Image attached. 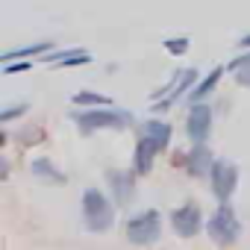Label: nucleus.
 <instances>
[{
  "label": "nucleus",
  "instance_id": "nucleus-18",
  "mask_svg": "<svg viewBox=\"0 0 250 250\" xmlns=\"http://www.w3.org/2000/svg\"><path fill=\"white\" fill-rule=\"evenodd\" d=\"M162 44H165V50H168V53H174V56H183V53L188 50L191 39H186V36H177V39H165Z\"/></svg>",
  "mask_w": 250,
  "mask_h": 250
},
{
  "label": "nucleus",
  "instance_id": "nucleus-12",
  "mask_svg": "<svg viewBox=\"0 0 250 250\" xmlns=\"http://www.w3.org/2000/svg\"><path fill=\"white\" fill-rule=\"evenodd\" d=\"M156 153H159V147L150 142V139H139V145H136V174H147L150 168H153V159H156Z\"/></svg>",
  "mask_w": 250,
  "mask_h": 250
},
{
  "label": "nucleus",
  "instance_id": "nucleus-16",
  "mask_svg": "<svg viewBox=\"0 0 250 250\" xmlns=\"http://www.w3.org/2000/svg\"><path fill=\"white\" fill-rule=\"evenodd\" d=\"M74 103L77 106H103V109H109L112 106V97L97 94V91H80V94H74Z\"/></svg>",
  "mask_w": 250,
  "mask_h": 250
},
{
  "label": "nucleus",
  "instance_id": "nucleus-19",
  "mask_svg": "<svg viewBox=\"0 0 250 250\" xmlns=\"http://www.w3.org/2000/svg\"><path fill=\"white\" fill-rule=\"evenodd\" d=\"M27 109H30L27 103H15V106H9V109H3V112H0V121L6 124V121H12V118H21Z\"/></svg>",
  "mask_w": 250,
  "mask_h": 250
},
{
  "label": "nucleus",
  "instance_id": "nucleus-23",
  "mask_svg": "<svg viewBox=\"0 0 250 250\" xmlns=\"http://www.w3.org/2000/svg\"><path fill=\"white\" fill-rule=\"evenodd\" d=\"M238 44H241V47H247V50H250V33H247V36H241V39H238Z\"/></svg>",
  "mask_w": 250,
  "mask_h": 250
},
{
  "label": "nucleus",
  "instance_id": "nucleus-4",
  "mask_svg": "<svg viewBox=\"0 0 250 250\" xmlns=\"http://www.w3.org/2000/svg\"><path fill=\"white\" fill-rule=\"evenodd\" d=\"M159 235H162V218H159L156 209H145V212L133 215L130 224H127V238L133 244H139V247L156 244Z\"/></svg>",
  "mask_w": 250,
  "mask_h": 250
},
{
  "label": "nucleus",
  "instance_id": "nucleus-15",
  "mask_svg": "<svg viewBox=\"0 0 250 250\" xmlns=\"http://www.w3.org/2000/svg\"><path fill=\"white\" fill-rule=\"evenodd\" d=\"M50 50V42H39V44H27V47H18V50H6L0 56V62H12V59H24V56H39V53H47Z\"/></svg>",
  "mask_w": 250,
  "mask_h": 250
},
{
  "label": "nucleus",
  "instance_id": "nucleus-21",
  "mask_svg": "<svg viewBox=\"0 0 250 250\" xmlns=\"http://www.w3.org/2000/svg\"><path fill=\"white\" fill-rule=\"evenodd\" d=\"M30 68H33V62H15V65H6L3 74H21V71H30Z\"/></svg>",
  "mask_w": 250,
  "mask_h": 250
},
{
  "label": "nucleus",
  "instance_id": "nucleus-14",
  "mask_svg": "<svg viewBox=\"0 0 250 250\" xmlns=\"http://www.w3.org/2000/svg\"><path fill=\"white\" fill-rule=\"evenodd\" d=\"M50 62H56L59 68H80V65H88L91 56L85 50H62V53H53Z\"/></svg>",
  "mask_w": 250,
  "mask_h": 250
},
{
  "label": "nucleus",
  "instance_id": "nucleus-20",
  "mask_svg": "<svg viewBox=\"0 0 250 250\" xmlns=\"http://www.w3.org/2000/svg\"><path fill=\"white\" fill-rule=\"evenodd\" d=\"M241 68H250V50L247 53H241V56H235L232 62H229V71L235 74V71H241Z\"/></svg>",
  "mask_w": 250,
  "mask_h": 250
},
{
  "label": "nucleus",
  "instance_id": "nucleus-3",
  "mask_svg": "<svg viewBox=\"0 0 250 250\" xmlns=\"http://www.w3.org/2000/svg\"><path fill=\"white\" fill-rule=\"evenodd\" d=\"M206 232H209V238H212L215 244H221V247H229V244L238 241L241 224H238V218H235V212H232L229 203H221V206L215 209V215H212L209 224H206Z\"/></svg>",
  "mask_w": 250,
  "mask_h": 250
},
{
  "label": "nucleus",
  "instance_id": "nucleus-9",
  "mask_svg": "<svg viewBox=\"0 0 250 250\" xmlns=\"http://www.w3.org/2000/svg\"><path fill=\"white\" fill-rule=\"evenodd\" d=\"M109 186H112V194H115V203L118 206H127L133 200L136 180H133L130 171H109Z\"/></svg>",
  "mask_w": 250,
  "mask_h": 250
},
{
  "label": "nucleus",
  "instance_id": "nucleus-1",
  "mask_svg": "<svg viewBox=\"0 0 250 250\" xmlns=\"http://www.w3.org/2000/svg\"><path fill=\"white\" fill-rule=\"evenodd\" d=\"M74 121L83 136H91L97 130H127L133 124V115L127 109H83L74 112Z\"/></svg>",
  "mask_w": 250,
  "mask_h": 250
},
{
  "label": "nucleus",
  "instance_id": "nucleus-22",
  "mask_svg": "<svg viewBox=\"0 0 250 250\" xmlns=\"http://www.w3.org/2000/svg\"><path fill=\"white\" fill-rule=\"evenodd\" d=\"M235 83H238V85H244V88H250V68L235 71Z\"/></svg>",
  "mask_w": 250,
  "mask_h": 250
},
{
  "label": "nucleus",
  "instance_id": "nucleus-2",
  "mask_svg": "<svg viewBox=\"0 0 250 250\" xmlns=\"http://www.w3.org/2000/svg\"><path fill=\"white\" fill-rule=\"evenodd\" d=\"M83 218L91 232H109L115 224V206L109 203V197L103 191L85 188L83 191Z\"/></svg>",
  "mask_w": 250,
  "mask_h": 250
},
{
  "label": "nucleus",
  "instance_id": "nucleus-7",
  "mask_svg": "<svg viewBox=\"0 0 250 250\" xmlns=\"http://www.w3.org/2000/svg\"><path fill=\"white\" fill-rule=\"evenodd\" d=\"M186 130H188V139L194 145H203V139L209 136L212 130V109L206 103H194L188 109V118H186Z\"/></svg>",
  "mask_w": 250,
  "mask_h": 250
},
{
  "label": "nucleus",
  "instance_id": "nucleus-13",
  "mask_svg": "<svg viewBox=\"0 0 250 250\" xmlns=\"http://www.w3.org/2000/svg\"><path fill=\"white\" fill-rule=\"evenodd\" d=\"M33 174L39 177V180H44V183H53V186H65V174L50 162V159H44V156H39V159H33Z\"/></svg>",
  "mask_w": 250,
  "mask_h": 250
},
{
  "label": "nucleus",
  "instance_id": "nucleus-10",
  "mask_svg": "<svg viewBox=\"0 0 250 250\" xmlns=\"http://www.w3.org/2000/svg\"><path fill=\"white\" fill-rule=\"evenodd\" d=\"M212 165H215L212 150H209L206 145H194V150H191L188 159H186V171H188L191 177H203V174H212Z\"/></svg>",
  "mask_w": 250,
  "mask_h": 250
},
{
  "label": "nucleus",
  "instance_id": "nucleus-5",
  "mask_svg": "<svg viewBox=\"0 0 250 250\" xmlns=\"http://www.w3.org/2000/svg\"><path fill=\"white\" fill-rule=\"evenodd\" d=\"M209 177H212V191H215V197H218L221 203H229V197H232V191H235V186H238V168H235L232 162H227V159H215Z\"/></svg>",
  "mask_w": 250,
  "mask_h": 250
},
{
  "label": "nucleus",
  "instance_id": "nucleus-17",
  "mask_svg": "<svg viewBox=\"0 0 250 250\" xmlns=\"http://www.w3.org/2000/svg\"><path fill=\"white\" fill-rule=\"evenodd\" d=\"M221 74H224V68H212V74H209V77H206V80H203V83H200L194 91H191V100H203V97H206V94H209V91L218 85Z\"/></svg>",
  "mask_w": 250,
  "mask_h": 250
},
{
  "label": "nucleus",
  "instance_id": "nucleus-6",
  "mask_svg": "<svg viewBox=\"0 0 250 250\" xmlns=\"http://www.w3.org/2000/svg\"><path fill=\"white\" fill-rule=\"evenodd\" d=\"M171 227L180 238H194L203 229V215L197 203H183L180 209L171 212Z\"/></svg>",
  "mask_w": 250,
  "mask_h": 250
},
{
  "label": "nucleus",
  "instance_id": "nucleus-11",
  "mask_svg": "<svg viewBox=\"0 0 250 250\" xmlns=\"http://www.w3.org/2000/svg\"><path fill=\"white\" fill-rule=\"evenodd\" d=\"M142 136L150 139L159 150H165L171 145V124H165V121H145L142 124Z\"/></svg>",
  "mask_w": 250,
  "mask_h": 250
},
{
  "label": "nucleus",
  "instance_id": "nucleus-8",
  "mask_svg": "<svg viewBox=\"0 0 250 250\" xmlns=\"http://www.w3.org/2000/svg\"><path fill=\"white\" fill-rule=\"evenodd\" d=\"M194 83H197V71H194V68H183V71H177V74H174V88L168 91V97H162V100L153 103V112H165V109H171L174 100H180Z\"/></svg>",
  "mask_w": 250,
  "mask_h": 250
}]
</instances>
